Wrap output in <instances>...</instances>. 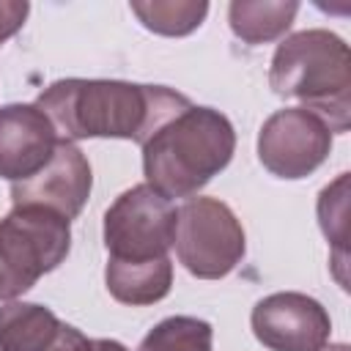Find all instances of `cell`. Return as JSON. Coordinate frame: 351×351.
<instances>
[{
	"instance_id": "cell-5",
	"label": "cell",
	"mask_w": 351,
	"mask_h": 351,
	"mask_svg": "<svg viewBox=\"0 0 351 351\" xmlns=\"http://www.w3.org/2000/svg\"><path fill=\"white\" fill-rule=\"evenodd\" d=\"M173 247L178 263L197 280L228 277L247 252V239L233 208L217 197H189L176 211Z\"/></svg>"
},
{
	"instance_id": "cell-7",
	"label": "cell",
	"mask_w": 351,
	"mask_h": 351,
	"mask_svg": "<svg viewBox=\"0 0 351 351\" xmlns=\"http://www.w3.org/2000/svg\"><path fill=\"white\" fill-rule=\"evenodd\" d=\"M332 151V129L304 107L271 112L258 132V159L277 178H307Z\"/></svg>"
},
{
	"instance_id": "cell-9",
	"label": "cell",
	"mask_w": 351,
	"mask_h": 351,
	"mask_svg": "<svg viewBox=\"0 0 351 351\" xmlns=\"http://www.w3.org/2000/svg\"><path fill=\"white\" fill-rule=\"evenodd\" d=\"M90 186H93V173L88 156L74 143L60 140L44 170H38L27 181L11 184V203L41 206L71 222L85 208L90 197Z\"/></svg>"
},
{
	"instance_id": "cell-13",
	"label": "cell",
	"mask_w": 351,
	"mask_h": 351,
	"mask_svg": "<svg viewBox=\"0 0 351 351\" xmlns=\"http://www.w3.org/2000/svg\"><path fill=\"white\" fill-rule=\"evenodd\" d=\"M296 0H233L228 5V25L244 44H266L280 38L296 19Z\"/></svg>"
},
{
	"instance_id": "cell-10",
	"label": "cell",
	"mask_w": 351,
	"mask_h": 351,
	"mask_svg": "<svg viewBox=\"0 0 351 351\" xmlns=\"http://www.w3.org/2000/svg\"><path fill=\"white\" fill-rule=\"evenodd\" d=\"M60 143L58 129L36 104L0 107V178L19 184L47 167Z\"/></svg>"
},
{
	"instance_id": "cell-1",
	"label": "cell",
	"mask_w": 351,
	"mask_h": 351,
	"mask_svg": "<svg viewBox=\"0 0 351 351\" xmlns=\"http://www.w3.org/2000/svg\"><path fill=\"white\" fill-rule=\"evenodd\" d=\"M189 104L184 93L165 85L80 77L58 80L36 99V107L52 121L60 140L115 137L140 145Z\"/></svg>"
},
{
	"instance_id": "cell-8",
	"label": "cell",
	"mask_w": 351,
	"mask_h": 351,
	"mask_svg": "<svg viewBox=\"0 0 351 351\" xmlns=\"http://www.w3.org/2000/svg\"><path fill=\"white\" fill-rule=\"evenodd\" d=\"M250 326L255 340L269 351H321L329 343L332 318L318 299L280 291L252 307Z\"/></svg>"
},
{
	"instance_id": "cell-17",
	"label": "cell",
	"mask_w": 351,
	"mask_h": 351,
	"mask_svg": "<svg viewBox=\"0 0 351 351\" xmlns=\"http://www.w3.org/2000/svg\"><path fill=\"white\" fill-rule=\"evenodd\" d=\"M30 5L25 0H0V44L8 41L27 19Z\"/></svg>"
},
{
	"instance_id": "cell-3",
	"label": "cell",
	"mask_w": 351,
	"mask_h": 351,
	"mask_svg": "<svg viewBox=\"0 0 351 351\" xmlns=\"http://www.w3.org/2000/svg\"><path fill=\"white\" fill-rule=\"evenodd\" d=\"M269 85L282 99L302 101L326 121L332 134L351 126V74L348 44L324 27H310L285 36L269 66Z\"/></svg>"
},
{
	"instance_id": "cell-2",
	"label": "cell",
	"mask_w": 351,
	"mask_h": 351,
	"mask_svg": "<svg viewBox=\"0 0 351 351\" xmlns=\"http://www.w3.org/2000/svg\"><path fill=\"white\" fill-rule=\"evenodd\" d=\"M145 184L162 197H195L219 176L236 151V132L225 112L189 104L167 118L143 145Z\"/></svg>"
},
{
	"instance_id": "cell-11",
	"label": "cell",
	"mask_w": 351,
	"mask_h": 351,
	"mask_svg": "<svg viewBox=\"0 0 351 351\" xmlns=\"http://www.w3.org/2000/svg\"><path fill=\"white\" fill-rule=\"evenodd\" d=\"M0 351H90V340L36 302L0 304Z\"/></svg>"
},
{
	"instance_id": "cell-12",
	"label": "cell",
	"mask_w": 351,
	"mask_h": 351,
	"mask_svg": "<svg viewBox=\"0 0 351 351\" xmlns=\"http://www.w3.org/2000/svg\"><path fill=\"white\" fill-rule=\"evenodd\" d=\"M104 285L110 296L129 307H145L162 302L173 288V261L159 258L148 263H118L107 261Z\"/></svg>"
},
{
	"instance_id": "cell-15",
	"label": "cell",
	"mask_w": 351,
	"mask_h": 351,
	"mask_svg": "<svg viewBox=\"0 0 351 351\" xmlns=\"http://www.w3.org/2000/svg\"><path fill=\"white\" fill-rule=\"evenodd\" d=\"M214 329L195 315H170L159 321L140 343V351H214Z\"/></svg>"
},
{
	"instance_id": "cell-14",
	"label": "cell",
	"mask_w": 351,
	"mask_h": 351,
	"mask_svg": "<svg viewBox=\"0 0 351 351\" xmlns=\"http://www.w3.org/2000/svg\"><path fill=\"white\" fill-rule=\"evenodd\" d=\"M132 14L159 36H189L197 30L208 14L206 0H148L132 3Z\"/></svg>"
},
{
	"instance_id": "cell-18",
	"label": "cell",
	"mask_w": 351,
	"mask_h": 351,
	"mask_svg": "<svg viewBox=\"0 0 351 351\" xmlns=\"http://www.w3.org/2000/svg\"><path fill=\"white\" fill-rule=\"evenodd\" d=\"M90 351H129V348L123 343H118V340L99 337V340H90Z\"/></svg>"
},
{
	"instance_id": "cell-6",
	"label": "cell",
	"mask_w": 351,
	"mask_h": 351,
	"mask_svg": "<svg viewBox=\"0 0 351 351\" xmlns=\"http://www.w3.org/2000/svg\"><path fill=\"white\" fill-rule=\"evenodd\" d=\"M176 206L148 184H137L115 197L104 211L107 261L148 263L167 258L176 236Z\"/></svg>"
},
{
	"instance_id": "cell-19",
	"label": "cell",
	"mask_w": 351,
	"mask_h": 351,
	"mask_svg": "<svg viewBox=\"0 0 351 351\" xmlns=\"http://www.w3.org/2000/svg\"><path fill=\"white\" fill-rule=\"evenodd\" d=\"M321 351H351V348L346 343H335V346H324Z\"/></svg>"
},
{
	"instance_id": "cell-4",
	"label": "cell",
	"mask_w": 351,
	"mask_h": 351,
	"mask_svg": "<svg viewBox=\"0 0 351 351\" xmlns=\"http://www.w3.org/2000/svg\"><path fill=\"white\" fill-rule=\"evenodd\" d=\"M71 250V222L41 206H14L0 219V302H14Z\"/></svg>"
},
{
	"instance_id": "cell-16",
	"label": "cell",
	"mask_w": 351,
	"mask_h": 351,
	"mask_svg": "<svg viewBox=\"0 0 351 351\" xmlns=\"http://www.w3.org/2000/svg\"><path fill=\"white\" fill-rule=\"evenodd\" d=\"M318 225L324 236L335 244L340 255H346L348 239V173H340L329 186L318 195Z\"/></svg>"
}]
</instances>
